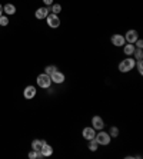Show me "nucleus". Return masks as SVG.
<instances>
[{"label": "nucleus", "mask_w": 143, "mask_h": 159, "mask_svg": "<svg viewBox=\"0 0 143 159\" xmlns=\"http://www.w3.org/2000/svg\"><path fill=\"white\" fill-rule=\"evenodd\" d=\"M132 69H135V60L133 59H125L123 62L119 63V70L123 72V73H126V72H130Z\"/></svg>", "instance_id": "1"}, {"label": "nucleus", "mask_w": 143, "mask_h": 159, "mask_svg": "<svg viewBox=\"0 0 143 159\" xmlns=\"http://www.w3.org/2000/svg\"><path fill=\"white\" fill-rule=\"evenodd\" d=\"M37 85L40 86V88H43V89H47L49 86L51 85L50 76H49V75H46V73L39 75V76H37Z\"/></svg>", "instance_id": "2"}, {"label": "nucleus", "mask_w": 143, "mask_h": 159, "mask_svg": "<svg viewBox=\"0 0 143 159\" xmlns=\"http://www.w3.org/2000/svg\"><path fill=\"white\" fill-rule=\"evenodd\" d=\"M95 139L99 145H109L110 143V135L106 132H100L97 136H95Z\"/></svg>", "instance_id": "3"}, {"label": "nucleus", "mask_w": 143, "mask_h": 159, "mask_svg": "<svg viewBox=\"0 0 143 159\" xmlns=\"http://www.w3.org/2000/svg\"><path fill=\"white\" fill-rule=\"evenodd\" d=\"M46 20H47V25L50 27H59L60 26V19H59V16L57 15H47V17H46Z\"/></svg>", "instance_id": "4"}, {"label": "nucleus", "mask_w": 143, "mask_h": 159, "mask_svg": "<svg viewBox=\"0 0 143 159\" xmlns=\"http://www.w3.org/2000/svg\"><path fill=\"white\" fill-rule=\"evenodd\" d=\"M50 79H51V82H55V83H63V80H65V75H63L62 72L55 70L50 75Z\"/></svg>", "instance_id": "5"}, {"label": "nucleus", "mask_w": 143, "mask_h": 159, "mask_svg": "<svg viewBox=\"0 0 143 159\" xmlns=\"http://www.w3.org/2000/svg\"><path fill=\"white\" fill-rule=\"evenodd\" d=\"M83 138L84 139H87V141H90V139H95V136H96V133H95V129L93 128H84L83 129Z\"/></svg>", "instance_id": "6"}, {"label": "nucleus", "mask_w": 143, "mask_h": 159, "mask_svg": "<svg viewBox=\"0 0 143 159\" xmlns=\"http://www.w3.org/2000/svg\"><path fill=\"white\" fill-rule=\"evenodd\" d=\"M125 40L133 44L136 40H137V32H136V30H129L127 33H126V36H125Z\"/></svg>", "instance_id": "7"}, {"label": "nucleus", "mask_w": 143, "mask_h": 159, "mask_svg": "<svg viewBox=\"0 0 143 159\" xmlns=\"http://www.w3.org/2000/svg\"><path fill=\"white\" fill-rule=\"evenodd\" d=\"M112 43H113L114 46L120 48V46L125 44V37L122 36V34H113V36H112Z\"/></svg>", "instance_id": "8"}, {"label": "nucleus", "mask_w": 143, "mask_h": 159, "mask_svg": "<svg viewBox=\"0 0 143 159\" xmlns=\"http://www.w3.org/2000/svg\"><path fill=\"white\" fill-rule=\"evenodd\" d=\"M92 126L93 129H103V119L100 116H93L92 119Z\"/></svg>", "instance_id": "9"}, {"label": "nucleus", "mask_w": 143, "mask_h": 159, "mask_svg": "<svg viewBox=\"0 0 143 159\" xmlns=\"http://www.w3.org/2000/svg\"><path fill=\"white\" fill-rule=\"evenodd\" d=\"M36 96V88L34 86H27L25 89V98L26 99H33Z\"/></svg>", "instance_id": "10"}, {"label": "nucleus", "mask_w": 143, "mask_h": 159, "mask_svg": "<svg viewBox=\"0 0 143 159\" xmlns=\"http://www.w3.org/2000/svg\"><path fill=\"white\" fill-rule=\"evenodd\" d=\"M49 15V10L46 7H40L36 10V19H39V20H43V19H46Z\"/></svg>", "instance_id": "11"}, {"label": "nucleus", "mask_w": 143, "mask_h": 159, "mask_svg": "<svg viewBox=\"0 0 143 159\" xmlns=\"http://www.w3.org/2000/svg\"><path fill=\"white\" fill-rule=\"evenodd\" d=\"M46 143V141H42V139H34L33 142H32V148L34 149V151L40 152L42 148H43V145Z\"/></svg>", "instance_id": "12"}, {"label": "nucleus", "mask_w": 143, "mask_h": 159, "mask_svg": "<svg viewBox=\"0 0 143 159\" xmlns=\"http://www.w3.org/2000/svg\"><path fill=\"white\" fill-rule=\"evenodd\" d=\"M40 153H42L43 156H50L51 153H53V149H51L50 145L44 143V145H43V148H42V151H40Z\"/></svg>", "instance_id": "13"}, {"label": "nucleus", "mask_w": 143, "mask_h": 159, "mask_svg": "<svg viewBox=\"0 0 143 159\" xmlns=\"http://www.w3.org/2000/svg\"><path fill=\"white\" fill-rule=\"evenodd\" d=\"M3 10L7 13V15H15L16 13V7H15V4H10V3H7L6 6L3 7Z\"/></svg>", "instance_id": "14"}, {"label": "nucleus", "mask_w": 143, "mask_h": 159, "mask_svg": "<svg viewBox=\"0 0 143 159\" xmlns=\"http://www.w3.org/2000/svg\"><path fill=\"white\" fill-rule=\"evenodd\" d=\"M123 52H125V55H127V56L133 55V52H135V46H133L132 43H129L127 46H125V49H123Z\"/></svg>", "instance_id": "15"}, {"label": "nucleus", "mask_w": 143, "mask_h": 159, "mask_svg": "<svg viewBox=\"0 0 143 159\" xmlns=\"http://www.w3.org/2000/svg\"><path fill=\"white\" fill-rule=\"evenodd\" d=\"M97 146H99V143L96 142V139H90V141H89V149H90L92 152L97 151Z\"/></svg>", "instance_id": "16"}, {"label": "nucleus", "mask_w": 143, "mask_h": 159, "mask_svg": "<svg viewBox=\"0 0 143 159\" xmlns=\"http://www.w3.org/2000/svg\"><path fill=\"white\" fill-rule=\"evenodd\" d=\"M29 158L30 159H42V158H43V155H42L40 152H37V151H34V149H33V151L29 153Z\"/></svg>", "instance_id": "17"}, {"label": "nucleus", "mask_w": 143, "mask_h": 159, "mask_svg": "<svg viewBox=\"0 0 143 159\" xmlns=\"http://www.w3.org/2000/svg\"><path fill=\"white\" fill-rule=\"evenodd\" d=\"M109 135L112 138H116L119 135V129L116 128V126H112V128H110V133H109Z\"/></svg>", "instance_id": "18"}, {"label": "nucleus", "mask_w": 143, "mask_h": 159, "mask_svg": "<svg viewBox=\"0 0 143 159\" xmlns=\"http://www.w3.org/2000/svg\"><path fill=\"white\" fill-rule=\"evenodd\" d=\"M51 11H53V15H57V13H60V11H62V6H60V4H53Z\"/></svg>", "instance_id": "19"}, {"label": "nucleus", "mask_w": 143, "mask_h": 159, "mask_svg": "<svg viewBox=\"0 0 143 159\" xmlns=\"http://www.w3.org/2000/svg\"><path fill=\"white\" fill-rule=\"evenodd\" d=\"M9 25V19L6 16H0V26H7Z\"/></svg>", "instance_id": "20"}, {"label": "nucleus", "mask_w": 143, "mask_h": 159, "mask_svg": "<svg viewBox=\"0 0 143 159\" xmlns=\"http://www.w3.org/2000/svg\"><path fill=\"white\" fill-rule=\"evenodd\" d=\"M135 53V56H136V59L137 60H142L143 59V52H142V49H137L136 52H133Z\"/></svg>", "instance_id": "21"}, {"label": "nucleus", "mask_w": 143, "mask_h": 159, "mask_svg": "<svg viewBox=\"0 0 143 159\" xmlns=\"http://www.w3.org/2000/svg\"><path fill=\"white\" fill-rule=\"evenodd\" d=\"M56 70V66H47L46 67V72H44V73L46 75H49V76H50L51 73H53V72Z\"/></svg>", "instance_id": "22"}, {"label": "nucleus", "mask_w": 143, "mask_h": 159, "mask_svg": "<svg viewBox=\"0 0 143 159\" xmlns=\"http://www.w3.org/2000/svg\"><path fill=\"white\" fill-rule=\"evenodd\" d=\"M137 70H139L140 75L143 73V63H142V60H139V63H137Z\"/></svg>", "instance_id": "23"}, {"label": "nucleus", "mask_w": 143, "mask_h": 159, "mask_svg": "<svg viewBox=\"0 0 143 159\" xmlns=\"http://www.w3.org/2000/svg\"><path fill=\"white\" fill-rule=\"evenodd\" d=\"M135 43H136V46H137V49H142L143 48V42L142 40H136Z\"/></svg>", "instance_id": "24"}, {"label": "nucleus", "mask_w": 143, "mask_h": 159, "mask_svg": "<svg viewBox=\"0 0 143 159\" xmlns=\"http://www.w3.org/2000/svg\"><path fill=\"white\" fill-rule=\"evenodd\" d=\"M44 4H47V6H50V4H53V0H43Z\"/></svg>", "instance_id": "25"}, {"label": "nucleus", "mask_w": 143, "mask_h": 159, "mask_svg": "<svg viewBox=\"0 0 143 159\" xmlns=\"http://www.w3.org/2000/svg\"><path fill=\"white\" fill-rule=\"evenodd\" d=\"M2 11H3V6L0 4V16H2Z\"/></svg>", "instance_id": "26"}]
</instances>
